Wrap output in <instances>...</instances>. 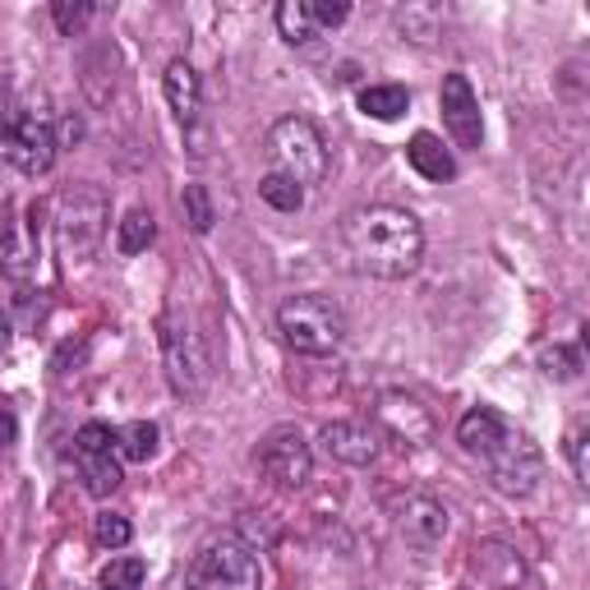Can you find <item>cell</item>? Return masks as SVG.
Returning a JSON list of instances; mask_svg holds the SVG:
<instances>
[{"label":"cell","instance_id":"cell-1","mask_svg":"<svg viewBox=\"0 0 590 590\" xmlns=\"http://www.w3.org/2000/svg\"><path fill=\"white\" fill-rule=\"evenodd\" d=\"M342 250L351 268L379 281H402L425 258V227L420 217L392 204H369L342 217Z\"/></svg>","mask_w":590,"mask_h":590},{"label":"cell","instance_id":"cell-2","mask_svg":"<svg viewBox=\"0 0 590 590\" xmlns=\"http://www.w3.org/2000/svg\"><path fill=\"white\" fill-rule=\"evenodd\" d=\"M456 443L471 462H479L489 471L494 489L512 494V498H527L535 494L540 475H544V456L531 443V433H521L512 420H502L494 406H471L456 425Z\"/></svg>","mask_w":590,"mask_h":590},{"label":"cell","instance_id":"cell-3","mask_svg":"<svg viewBox=\"0 0 590 590\" xmlns=\"http://www.w3.org/2000/svg\"><path fill=\"white\" fill-rule=\"evenodd\" d=\"M158 342H162V365H166V383L181 402H199L208 383H212V356L208 342L185 310H171L158 319Z\"/></svg>","mask_w":590,"mask_h":590},{"label":"cell","instance_id":"cell-4","mask_svg":"<svg viewBox=\"0 0 590 590\" xmlns=\"http://www.w3.org/2000/svg\"><path fill=\"white\" fill-rule=\"evenodd\" d=\"M106 222H112V199L97 185L74 181L56 194V245L70 264H83L102 250Z\"/></svg>","mask_w":590,"mask_h":590},{"label":"cell","instance_id":"cell-5","mask_svg":"<svg viewBox=\"0 0 590 590\" xmlns=\"http://www.w3.org/2000/svg\"><path fill=\"white\" fill-rule=\"evenodd\" d=\"M277 333H281V342H287L296 356L323 360V356H333L337 346L346 342V314H342V304H333L327 296L304 291V296L281 300Z\"/></svg>","mask_w":590,"mask_h":590},{"label":"cell","instance_id":"cell-6","mask_svg":"<svg viewBox=\"0 0 590 590\" xmlns=\"http://www.w3.org/2000/svg\"><path fill=\"white\" fill-rule=\"evenodd\" d=\"M264 148H268V162H273L277 176L296 181L300 189L327 181V143H323V135L304 116H281L268 129Z\"/></svg>","mask_w":590,"mask_h":590},{"label":"cell","instance_id":"cell-7","mask_svg":"<svg viewBox=\"0 0 590 590\" xmlns=\"http://www.w3.org/2000/svg\"><path fill=\"white\" fill-rule=\"evenodd\" d=\"M185 586L189 590H264V567H258L250 544L217 540L189 563Z\"/></svg>","mask_w":590,"mask_h":590},{"label":"cell","instance_id":"cell-8","mask_svg":"<svg viewBox=\"0 0 590 590\" xmlns=\"http://www.w3.org/2000/svg\"><path fill=\"white\" fill-rule=\"evenodd\" d=\"M56 152H60V139H56L51 120H42V116L0 120V158H10L24 176H47L56 166Z\"/></svg>","mask_w":590,"mask_h":590},{"label":"cell","instance_id":"cell-9","mask_svg":"<svg viewBox=\"0 0 590 590\" xmlns=\"http://www.w3.org/2000/svg\"><path fill=\"white\" fill-rule=\"evenodd\" d=\"M258 471H264L277 489H304L314 475V448L304 443L296 425L268 429V439L258 443Z\"/></svg>","mask_w":590,"mask_h":590},{"label":"cell","instance_id":"cell-10","mask_svg":"<svg viewBox=\"0 0 590 590\" xmlns=\"http://www.w3.org/2000/svg\"><path fill=\"white\" fill-rule=\"evenodd\" d=\"M387 512H392V531H397L410 549H433V544L448 535V508L433 494H420V489L397 494Z\"/></svg>","mask_w":590,"mask_h":590},{"label":"cell","instance_id":"cell-11","mask_svg":"<svg viewBox=\"0 0 590 590\" xmlns=\"http://www.w3.org/2000/svg\"><path fill=\"white\" fill-rule=\"evenodd\" d=\"M439 106H443V125L456 139V148H479V139H485V120H479V97H475L466 74H443Z\"/></svg>","mask_w":590,"mask_h":590},{"label":"cell","instance_id":"cell-12","mask_svg":"<svg viewBox=\"0 0 590 590\" xmlns=\"http://www.w3.org/2000/svg\"><path fill=\"white\" fill-rule=\"evenodd\" d=\"M323 452L342 466H374L379 462V433L365 420H333L319 429Z\"/></svg>","mask_w":590,"mask_h":590},{"label":"cell","instance_id":"cell-13","mask_svg":"<svg viewBox=\"0 0 590 590\" xmlns=\"http://www.w3.org/2000/svg\"><path fill=\"white\" fill-rule=\"evenodd\" d=\"M379 420L397 433L402 443L425 448L433 439V415H429V406H420V397H410V392H383L379 397Z\"/></svg>","mask_w":590,"mask_h":590},{"label":"cell","instance_id":"cell-14","mask_svg":"<svg viewBox=\"0 0 590 590\" xmlns=\"http://www.w3.org/2000/svg\"><path fill=\"white\" fill-rule=\"evenodd\" d=\"M162 89H166L171 112H176V120H181L185 129L199 120V112H204V89H199V70H194L189 60H171V65H166Z\"/></svg>","mask_w":590,"mask_h":590},{"label":"cell","instance_id":"cell-15","mask_svg":"<svg viewBox=\"0 0 590 590\" xmlns=\"http://www.w3.org/2000/svg\"><path fill=\"white\" fill-rule=\"evenodd\" d=\"M471 567L479 572V581L494 586V590H512L527 581V563L517 558V549H508V544H479Z\"/></svg>","mask_w":590,"mask_h":590},{"label":"cell","instance_id":"cell-16","mask_svg":"<svg viewBox=\"0 0 590 590\" xmlns=\"http://www.w3.org/2000/svg\"><path fill=\"white\" fill-rule=\"evenodd\" d=\"M406 162L420 171L425 181H433V185H443V181H452L456 176V162H452V152L443 148V139L439 135H429V129H420L410 143H406Z\"/></svg>","mask_w":590,"mask_h":590},{"label":"cell","instance_id":"cell-17","mask_svg":"<svg viewBox=\"0 0 590 590\" xmlns=\"http://www.w3.org/2000/svg\"><path fill=\"white\" fill-rule=\"evenodd\" d=\"M356 106L365 116H374V120H397L410 106V93L402 89V83H369V89H360Z\"/></svg>","mask_w":590,"mask_h":590},{"label":"cell","instance_id":"cell-18","mask_svg":"<svg viewBox=\"0 0 590 590\" xmlns=\"http://www.w3.org/2000/svg\"><path fill=\"white\" fill-rule=\"evenodd\" d=\"M273 19H277L281 42H291V47H304V42L319 37L314 14H310V0H281V5L273 10Z\"/></svg>","mask_w":590,"mask_h":590},{"label":"cell","instance_id":"cell-19","mask_svg":"<svg viewBox=\"0 0 590 590\" xmlns=\"http://www.w3.org/2000/svg\"><path fill=\"white\" fill-rule=\"evenodd\" d=\"M152 240H158V217H152L148 208H129L116 227V250L120 254H143Z\"/></svg>","mask_w":590,"mask_h":590},{"label":"cell","instance_id":"cell-20","mask_svg":"<svg viewBox=\"0 0 590 590\" xmlns=\"http://www.w3.org/2000/svg\"><path fill=\"white\" fill-rule=\"evenodd\" d=\"M540 369H544V379H554V383H577L581 379V346L572 342H554V346H544L540 351Z\"/></svg>","mask_w":590,"mask_h":590},{"label":"cell","instance_id":"cell-21","mask_svg":"<svg viewBox=\"0 0 590 590\" xmlns=\"http://www.w3.org/2000/svg\"><path fill=\"white\" fill-rule=\"evenodd\" d=\"M28 264H33V250L24 245V240H19V231H14V212L5 208V212H0V273L24 277Z\"/></svg>","mask_w":590,"mask_h":590},{"label":"cell","instance_id":"cell-22","mask_svg":"<svg viewBox=\"0 0 590 590\" xmlns=\"http://www.w3.org/2000/svg\"><path fill=\"white\" fill-rule=\"evenodd\" d=\"M116 448H120L125 462H152V456H158V425L135 420V425L116 429Z\"/></svg>","mask_w":590,"mask_h":590},{"label":"cell","instance_id":"cell-23","mask_svg":"<svg viewBox=\"0 0 590 590\" xmlns=\"http://www.w3.org/2000/svg\"><path fill=\"white\" fill-rule=\"evenodd\" d=\"M258 199H264L268 208H277V212H300L304 208V189L296 181H287V176H277V171H268V176L258 181Z\"/></svg>","mask_w":590,"mask_h":590},{"label":"cell","instance_id":"cell-24","mask_svg":"<svg viewBox=\"0 0 590 590\" xmlns=\"http://www.w3.org/2000/svg\"><path fill=\"white\" fill-rule=\"evenodd\" d=\"M120 466L112 462V452L106 456H83V489H89L93 498H106V494H116L120 489Z\"/></svg>","mask_w":590,"mask_h":590},{"label":"cell","instance_id":"cell-25","mask_svg":"<svg viewBox=\"0 0 590 590\" xmlns=\"http://www.w3.org/2000/svg\"><path fill=\"white\" fill-rule=\"evenodd\" d=\"M181 208H185V222H189V231H194V235H208V231H212L217 212H212V194H208L204 185H185Z\"/></svg>","mask_w":590,"mask_h":590},{"label":"cell","instance_id":"cell-26","mask_svg":"<svg viewBox=\"0 0 590 590\" xmlns=\"http://www.w3.org/2000/svg\"><path fill=\"white\" fill-rule=\"evenodd\" d=\"M148 577L143 558H112L102 567V590H139Z\"/></svg>","mask_w":590,"mask_h":590},{"label":"cell","instance_id":"cell-27","mask_svg":"<svg viewBox=\"0 0 590 590\" xmlns=\"http://www.w3.org/2000/svg\"><path fill=\"white\" fill-rule=\"evenodd\" d=\"M93 5L89 0H56L51 5V19H56V28L65 33V37H83V28L93 24Z\"/></svg>","mask_w":590,"mask_h":590},{"label":"cell","instance_id":"cell-28","mask_svg":"<svg viewBox=\"0 0 590 590\" xmlns=\"http://www.w3.org/2000/svg\"><path fill=\"white\" fill-rule=\"evenodd\" d=\"M93 540L102 549H125V544L135 540V527H129V517H120V512H102L93 521Z\"/></svg>","mask_w":590,"mask_h":590},{"label":"cell","instance_id":"cell-29","mask_svg":"<svg viewBox=\"0 0 590 590\" xmlns=\"http://www.w3.org/2000/svg\"><path fill=\"white\" fill-rule=\"evenodd\" d=\"M74 448H79V456H106V452L116 448V429H112V425H102V420L79 425Z\"/></svg>","mask_w":590,"mask_h":590},{"label":"cell","instance_id":"cell-30","mask_svg":"<svg viewBox=\"0 0 590 590\" xmlns=\"http://www.w3.org/2000/svg\"><path fill=\"white\" fill-rule=\"evenodd\" d=\"M310 14H314V28H342L351 19V5L346 0H310Z\"/></svg>","mask_w":590,"mask_h":590},{"label":"cell","instance_id":"cell-31","mask_svg":"<svg viewBox=\"0 0 590 590\" xmlns=\"http://www.w3.org/2000/svg\"><path fill=\"white\" fill-rule=\"evenodd\" d=\"M567 456H572V471H577V479L586 485V425H577L572 433H567Z\"/></svg>","mask_w":590,"mask_h":590},{"label":"cell","instance_id":"cell-32","mask_svg":"<svg viewBox=\"0 0 590 590\" xmlns=\"http://www.w3.org/2000/svg\"><path fill=\"white\" fill-rule=\"evenodd\" d=\"M245 535L258 540V544H273V540H277V527L268 521V512H250V517H245Z\"/></svg>","mask_w":590,"mask_h":590},{"label":"cell","instance_id":"cell-33","mask_svg":"<svg viewBox=\"0 0 590 590\" xmlns=\"http://www.w3.org/2000/svg\"><path fill=\"white\" fill-rule=\"evenodd\" d=\"M83 356H89V346H83V342H79V346H74V342H65V346H60V356H56V369H60V374H70V360L83 365Z\"/></svg>","mask_w":590,"mask_h":590},{"label":"cell","instance_id":"cell-34","mask_svg":"<svg viewBox=\"0 0 590 590\" xmlns=\"http://www.w3.org/2000/svg\"><path fill=\"white\" fill-rule=\"evenodd\" d=\"M14 433H19L14 415H10V410H0V448H10V443H14Z\"/></svg>","mask_w":590,"mask_h":590},{"label":"cell","instance_id":"cell-35","mask_svg":"<svg viewBox=\"0 0 590 590\" xmlns=\"http://www.w3.org/2000/svg\"><path fill=\"white\" fill-rule=\"evenodd\" d=\"M60 135H65V139H83V125H79V120H70V116H65V125H60Z\"/></svg>","mask_w":590,"mask_h":590},{"label":"cell","instance_id":"cell-36","mask_svg":"<svg viewBox=\"0 0 590 590\" xmlns=\"http://www.w3.org/2000/svg\"><path fill=\"white\" fill-rule=\"evenodd\" d=\"M5 346H10V314L0 310V351H5Z\"/></svg>","mask_w":590,"mask_h":590}]
</instances>
